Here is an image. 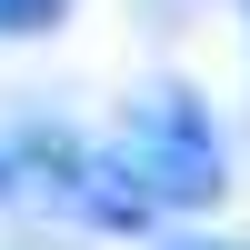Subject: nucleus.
Returning a JSON list of instances; mask_svg holds the SVG:
<instances>
[{"label":"nucleus","instance_id":"obj_3","mask_svg":"<svg viewBox=\"0 0 250 250\" xmlns=\"http://www.w3.org/2000/svg\"><path fill=\"white\" fill-rule=\"evenodd\" d=\"M170 250H220V240H170Z\"/></svg>","mask_w":250,"mask_h":250},{"label":"nucleus","instance_id":"obj_4","mask_svg":"<svg viewBox=\"0 0 250 250\" xmlns=\"http://www.w3.org/2000/svg\"><path fill=\"white\" fill-rule=\"evenodd\" d=\"M0 180H10V160H0Z\"/></svg>","mask_w":250,"mask_h":250},{"label":"nucleus","instance_id":"obj_2","mask_svg":"<svg viewBox=\"0 0 250 250\" xmlns=\"http://www.w3.org/2000/svg\"><path fill=\"white\" fill-rule=\"evenodd\" d=\"M0 30H60V0H0Z\"/></svg>","mask_w":250,"mask_h":250},{"label":"nucleus","instance_id":"obj_1","mask_svg":"<svg viewBox=\"0 0 250 250\" xmlns=\"http://www.w3.org/2000/svg\"><path fill=\"white\" fill-rule=\"evenodd\" d=\"M110 160L130 170V190L150 200V210H200V200H220V170H230V150H220L210 110H200L190 90L130 100V120L110 130Z\"/></svg>","mask_w":250,"mask_h":250}]
</instances>
